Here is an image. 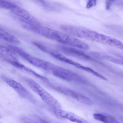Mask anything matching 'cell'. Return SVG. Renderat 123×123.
<instances>
[{
  "instance_id": "obj_5",
  "label": "cell",
  "mask_w": 123,
  "mask_h": 123,
  "mask_svg": "<svg viewBox=\"0 0 123 123\" xmlns=\"http://www.w3.org/2000/svg\"><path fill=\"white\" fill-rule=\"evenodd\" d=\"M8 47L13 52L16 53L25 60L33 65L46 71H47L49 62L30 55L22 49L13 45H8Z\"/></svg>"
},
{
  "instance_id": "obj_16",
  "label": "cell",
  "mask_w": 123,
  "mask_h": 123,
  "mask_svg": "<svg viewBox=\"0 0 123 123\" xmlns=\"http://www.w3.org/2000/svg\"><path fill=\"white\" fill-rule=\"evenodd\" d=\"M16 4L10 1L6 0H0V8L11 11Z\"/></svg>"
},
{
  "instance_id": "obj_17",
  "label": "cell",
  "mask_w": 123,
  "mask_h": 123,
  "mask_svg": "<svg viewBox=\"0 0 123 123\" xmlns=\"http://www.w3.org/2000/svg\"><path fill=\"white\" fill-rule=\"evenodd\" d=\"M93 116L94 118L97 120L103 123H109L107 117L105 114L96 113H94Z\"/></svg>"
},
{
  "instance_id": "obj_8",
  "label": "cell",
  "mask_w": 123,
  "mask_h": 123,
  "mask_svg": "<svg viewBox=\"0 0 123 123\" xmlns=\"http://www.w3.org/2000/svg\"><path fill=\"white\" fill-rule=\"evenodd\" d=\"M11 11L18 18L22 23L34 26L40 25L38 20L24 9L18 5H16Z\"/></svg>"
},
{
  "instance_id": "obj_11",
  "label": "cell",
  "mask_w": 123,
  "mask_h": 123,
  "mask_svg": "<svg viewBox=\"0 0 123 123\" xmlns=\"http://www.w3.org/2000/svg\"><path fill=\"white\" fill-rule=\"evenodd\" d=\"M58 60L64 62V63L68 64L72 66H74L77 68L81 69V70H83V71H86L92 74V75L97 77H98L99 78H101V76H102L100 74L98 73L97 72L93 70L91 68L89 67H86V66H85L83 65H81V64L77 63V62H75V61H74L68 58L63 55H60L59 56L58 58Z\"/></svg>"
},
{
  "instance_id": "obj_7",
  "label": "cell",
  "mask_w": 123,
  "mask_h": 123,
  "mask_svg": "<svg viewBox=\"0 0 123 123\" xmlns=\"http://www.w3.org/2000/svg\"><path fill=\"white\" fill-rule=\"evenodd\" d=\"M49 86L56 91L71 97L80 103L87 105H92L93 104L92 101L88 97L71 89L51 84H49Z\"/></svg>"
},
{
  "instance_id": "obj_19",
  "label": "cell",
  "mask_w": 123,
  "mask_h": 123,
  "mask_svg": "<svg viewBox=\"0 0 123 123\" xmlns=\"http://www.w3.org/2000/svg\"><path fill=\"white\" fill-rule=\"evenodd\" d=\"M21 120L24 123H40L35 121V120H32L26 117H22Z\"/></svg>"
},
{
  "instance_id": "obj_21",
  "label": "cell",
  "mask_w": 123,
  "mask_h": 123,
  "mask_svg": "<svg viewBox=\"0 0 123 123\" xmlns=\"http://www.w3.org/2000/svg\"><path fill=\"white\" fill-rule=\"evenodd\" d=\"M34 120L40 123H51L45 120H44V119H42V118L38 117V116H34Z\"/></svg>"
},
{
  "instance_id": "obj_4",
  "label": "cell",
  "mask_w": 123,
  "mask_h": 123,
  "mask_svg": "<svg viewBox=\"0 0 123 123\" xmlns=\"http://www.w3.org/2000/svg\"><path fill=\"white\" fill-rule=\"evenodd\" d=\"M47 72L55 77L69 82L78 83L86 82V79L79 74L51 63Z\"/></svg>"
},
{
  "instance_id": "obj_12",
  "label": "cell",
  "mask_w": 123,
  "mask_h": 123,
  "mask_svg": "<svg viewBox=\"0 0 123 123\" xmlns=\"http://www.w3.org/2000/svg\"><path fill=\"white\" fill-rule=\"evenodd\" d=\"M9 63L16 68L17 69H19L23 72L28 74L30 75L34 76L40 79H42L44 81H47L48 79L46 77L37 73L30 68L20 63L19 61H9L8 62Z\"/></svg>"
},
{
  "instance_id": "obj_18",
  "label": "cell",
  "mask_w": 123,
  "mask_h": 123,
  "mask_svg": "<svg viewBox=\"0 0 123 123\" xmlns=\"http://www.w3.org/2000/svg\"><path fill=\"white\" fill-rule=\"evenodd\" d=\"M105 115L107 117L109 123H119L115 118L113 117L112 116L106 114H105Z\"/></svg>"
},
{
  "instance_id": "obj_15",
  "label": "cell",
  "mask_w": 123,
  "mask_h": 123,
  "mask_svg": "<svg viewBox=\"0 0 123 123\" xmlns=\"http://www.w3.org/2000/svg\"><path fill=\"white\" fill-rule=\"evenodd\" d=\"M0 39L14 44H20L18 39L12 34L0 27Z\"/></svg>"
},
{
  "instance_id": "obj_10",
  "label": "cell",
  "mask_w": 123,
  "mask_h": 123,
  "mask_svg": "<svg viewBox=\"0 0 123 123\" xmlns=\"http://www.w3.org/2000/svg\"><path fill=\"white\" fill-rule=\"evenodd\" d=\"M58 48L64 53L72 57L86 60H93L89 56L87 55L84 52L76 49L75 48L63 45H59Z\"/></svg>"
},
{
  "instance_id": "obj_20",
  "label": "cell",
  "mask_w": 123,
  "mask_h": 123,
  "mask_svg": "<svg viewBox=\"0 0 123 123\" xmlns=\"http://www.w3.org/2000/svg\"><path fill=\"white\" fill-rule=\"evenodd\" d=\"M97 5V1L95 0H89L87 4L86 8L88 9L91 8Z\"/></svg>"
},
{
  "instance_id": "obj_14",
  "label": "cell",
  "mask_w": 123,
  "mask_h": 123,
  "mask_svg": "<svg viewBox=\"0 0 123 123\" xmlns=\"http://www.w3.org/2000/svg\"><path fill=\"white\" fill-rule=\"evenodd\" d=\"M91 55L92 56L96 58L106 60L111 62V63L123 66V60L97 52H92L91 53Z\"/></svg>"
},
{
  "instance_id": "obj_6",
  "label": "cell",
  "mask_w": 123,
  "mask_h": 123,
  "mask_svg": "<svg viewBox=\"0 0 123 123\" xmlns=\"http://www.w3.org/2000/svg\"><path fill=\"white\" fill-rule=\"evenodd\" d=\"M1 78L6 84L12 88L22 98L34 104L37 103V100L32 94L20 83L4 75H1Z\"/></svg>"
},
{
  "instance_id": "obj_3",
  "label": "cell",
  "mask_w": 123,
  "mask_h": 123,
  "mask_svg": "<svg viewBox=\"0 0 123 123\" xmlns=\"http://www.w3.org/2000/svg\"><path fill=\"white\" fill-rule=\"evenodd\" d=\"M22 79L34 92L39 95L46 104L53 109H61V105L58 100L41 85L28 77H23Z\"/></svg>"
},
{
  "instance_id": "obj_9",
  "label": "cell",
  "mask_w": 123,
  "mask_h": 123,
  "mask_svg": "<svg viewBox=\"0 0 123 123\" xmlns=\"http://www.w3.org/2000/svg\"><path fill=\"white\" fill-rule=\"evenodd\" d=\"M54 114L60 118L68 120L76 123H90L85 119L71 112L62 109H53Z\"/></svg>"
},
{
  "instance_id": "obj_1",
  "label": "cell",
  "mask_w": 123,
  "mask_h": 123,
  "mask_svg": "<svg viewBox=\"0 0 123 123\" xmlns=\"http://www.w3.org/2000/svg\"><path fill=\"white\" fill-rule=\"evenodd\" d=\"M46 38L55 40L66 46L84 50L89 48L88 45L71 35L50 28Z\"/></svg>"
},
{
  "instance_id": "obj_2",
  "label": "cell",
  "mask_w": 123,
  "mask_h": 123,
  "mask_svg": "<svg viewBox=\"0 0 123 123\" xmlns=\"http://www.w3.org/2000/svg\"><path fill=\"white\" fill-rule=\"evenodd\" d=\"M61 28L64 32L75 37L99 43H101L103 38V34L83 27L63 25L61 26Z\"/></svg>"
},
{
  "instance_id": "obj_13",
  "label": "cell",
  "mask_w": 123,
  "mask_h": 123,
  "mask_svg": "<svg viewBox=\"0 0 123 123\" xmlns=\"http://www.w3.org/2000/svg\"><path fill=\"white\" fill-rule=\"evenodd\" d=\"M13 52L9 48L0 44V56L7 62L18 61L14 56Z\"/></svg>"
},
{
  "instance_id": "obj_22",
  "label": "cell",
  "mask_w": 123,
  "mask_h": 123,
  "mask_svg": "<svg viewBox=\"0 0 123 123\" xmlns=\"http://www.w3.org/2000/svg\"><path fill=\"white\" fill-rule=\"evenodd\" d=\"M1 117V116H0V117Z\"/></svg>"
}]
</instances>
